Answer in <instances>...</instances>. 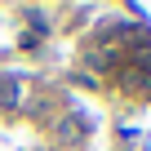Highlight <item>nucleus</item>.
<instances>
[{
    "label": "nucleus",
    "instance_id": "obj_1",
    "mask_svg": "<svg viewBox=\"0 0 151 151\" xmlns=\"http://www.w3.org/2000/svg\"><path fill=\"white\" fill-rule=\"evenodd\" d=\"M0 102H5V107H18L22 102V80H0Z\"/></svg>",
    "mask_w": 151,
    "mask_h": 151
}]
</instances>
